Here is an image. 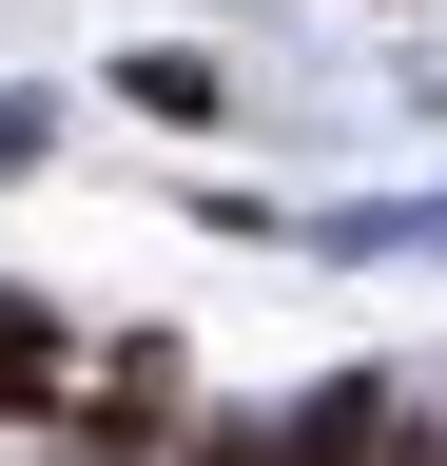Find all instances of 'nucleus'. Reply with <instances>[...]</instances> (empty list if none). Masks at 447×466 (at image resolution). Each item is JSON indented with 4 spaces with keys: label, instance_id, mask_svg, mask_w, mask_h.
<instances>
[{
    "label": "nucleus",
    "instance_id": "1",
    "mask_svg": "<svg viewBox=\"0 0 447 466\" xmlns=\"http://www.w3.org/2000/svg\"><path fill=\"white\" fill-rule=\"evenodd\" d=\"M59 389V311H39V291H0V408H39Z\"/></svg>",
    "mask_w": 447,
    "mask_h": 466
},
{
    "label": "nucleus",
    "instance_id": "2",
    "mask_svg": "<svg viewBox=\"0 0 447 466\" xmlns=\"http://www.w3.org/2000/svg\"><path fill=\"white\" fill-rule=\"evenodd\" d=\"M195 466H292V428H195Z\"/></svg>",
    "mask_w": 447,
    "mask_h": 466
}]
</instances>
